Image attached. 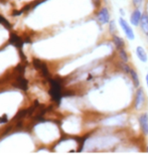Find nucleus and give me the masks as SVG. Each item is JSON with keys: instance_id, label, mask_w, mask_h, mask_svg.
I'll return each mask as SVG.
<instances>
[{"instance_id": "f257e3e1", "label": "nucleus", "mask_w": 148, "mask_h": 155, "mask_svg": "<svg viewBox=\"0 0 148 155\" xmlns=\"http://www.w3.org/2000/svg\"><path fill=\"white\" fill-rule=\"evenodd\" d=\"M51 89H49V95L51 99L58 104L61 103V100L63 98V92H61V84L58 79H51Z\"/></svg>"}, {"instance_id": "f03ea898", "label": "nucleus", "mask_w": 148, "mask_h": 155, "mask_svg": "<svg viewBox=\"0 0 148 155\" xmlns=\"http://www.w3.org/2000/svg\"><path fill=\"white\" fill-rule=\"evenodd\" d=\"M33 66H35V69H38L41 71V75L44 76V78H47V79L51 80L49 79V72H48V69L47 67V64H45L44 63H42V61L41 60H38V58H33Z\"/></svg>"}, {"instance_id": "7ed1b4c3", "label": "nucleus", "mask_w": 148, "mask_h": 155, "mask_svg": "<svg viewBox=\"0 0 148 155\" xmlns=\"http://www.w3.org/2000/svg\"><path fill=\"white\" fill-rule=\"evenodd\" d=\"M119 23H120V25H121L122 27V29L124 30V32H125V35L126 36L129 38V39H134L135 38V35H134V32H133V30H132V28L130 27V25L127 23V21H126L125 19H123V18H120L119 19Z\"/></svg>"}, {"instance_id": "20e7f679", "label": "nucleus", "mask_w": 148, "mask_h": 155, "mask_svg": "<svg viewBox=\"0 0 148 155\" xmlns=\"http://www.w3.org/2000/svg\"><path fill=\"white\" fill-rule=\"evenodd\" d=\"M98 21L100 22L101 24H105V23H108L110 20V13H109V10L107 8H102L98 13Z\"/></svg>"}, {"instance_id": "39448f33", "label": "nucleus", "mask_w": 148, "mask_h": 155, "mask_svg": "<svg viewBox=\"0 0 148 155\" xmlns=\"http://www.w3.org/2000/svg\"><path fill=\"white\" fill-rule=\"evenodd\" d=\"M144 104V93L142 89H139L136 93V97H135V103L134 107L136 110H140L141 107Z\"/></svg>"}, {"instance_id": "423d86ee", "label": "nucleus", "mask_w": 148, "mask_h": 155, "mask_svg": "<svg viewBox=\"0 0 148 155\" xmlns=\"http://www.w3.org/2000/svg\"><path fill=\"white\" fill-rule=\"evenodd\" d=\"M139 124H140V128L142 130L143 134L148 135V114H142L139 117Z\"/></svg>"}, {"instance_id": "0eeeda50", "label": "nucleus", "mask_w": 148, "mask_h": 155, "mask_svg": "<svg viewBox=\"0 0 148 155\" xmlns=\"http://www.w3.org/2000/svg\"><path fill=\"white\" fill-rule=\"evenodd\" d=\"M141 17H142V13H141V11L139 10V9H136V10H134V12L132 13L131 17H130L131 23L133 24V25L137 26L138 24L140 23Z\"/></svg>"}, {"instance_id": "6e6552de", "label": "nucleus", "mask_w": 148, "mask_h": 155, "mask_svg": "<svg viewBox=\"0 0 148 155\" xmlns=\"http://www.w3.org/2000/svg\"><path fill=\"white\" fill-rule=\"evenodd\" d=\"M140 25H141V28H142V31L148 35V14H146V13L142 14Z\"/></svg>"}, {"instance_id": "1a4fd4ad", "label": "nucleus", "mask_w": 148, "mask_h": 155, "mask_svg": "<svg viewBox=\"0 0 148 155\" xmlns=\"http://www.w3.org/2000/svg\"><path fill=\"white\" fill-rule=\"evenodd\" d=\"M136 54H137L138 58H139L141 61L146 63L147 61V54H146V51H144V48H142V46H138V48H136Z\"/></svg>"}, {"instance_id": "9d476101", "label": "nucleus", "mask_w": 148, "mask_h": 155, "mask_svg": "<svg viewBox=\"0 0 148 155\" xmlns=\"http://www.w3.org/2000/svg\"><path fill=\"white\" fill-rule=\"evenodd\" d=\"M10 42L12 43V45H14L18 48H21V45H22V40H21L20 38H18L16 35H11Z\"/></svg>"}, {"instance_id": "9b49d317", "label": "nucleus", "mask_w": 148, "mask_h": 155, "mask_svg": "<svg viewBox=\"0 0 148 155\" xmlns=\"http://www.w3.org/2000/svg\"><path fill=\"white\" fill-rule=\"evenodd\" d=\"M15 85H16V87H18V88H20L22 90H27V82L23 77H18Z\"/></svg>"}, {"instance_id": "f8f14e48", "label": "nucleus", "mask_w": 148, "mask_h": 155, "mask_svg": "<svg viewBox=\"0 0 148 155\" xmlns=\"http://www.w3.org/2000/svg\"><path fill=\"white\" fill-rule=\"evenodd\" d=\"M113 42H114V45H116V48L119 49H122L123 46H124V40L117 35L113 36Z\"/></svg>"}, {"instance_id": "ddd939ff", "label": "nucleus", "mask_w": 148, "mask_h": 155, "mask_svg": "<svg viewBox=\"0 0 148 155\" xmlns=\"http://www.w3.org/2000/svg\"><path fill=\"white\" fill-rule=\"evenodd\" d=\"M129 75L131 76V79H132V81H133L134 86H135V87H138V86H139V78H138L136 72H135L134 70H132V69H131V70H130V72H129Z\"/></svg>"}, {"instance_id": "4468645a", "label": "nucleus", "mask_w": 148, "mask_h": 155, "mask_svg": "<svg viewBox=\"0 0 148 155\" xmlns=\"http://www.w3.org/2000/svg\"><path fill=\"white\" fill-rule=\"evenodd\" d=\"M119 54H120V58H121V60L124 61V63H126V61H128V57H127V54H126V51H124V49H120L119 51Z\"/></svg>"}, {"instance_id": "2eb2a0df", "label": "nucleus", "mask_w": 148, "mask_h": 155, "mask_svg": "<svg viewBox=\"0 0 148 155\" xmlns=\"http://www.w3.org/2000/svg\"><path fill=\"white\" fill-rule=\"evenodd\" d=\"M7 122V116L3 115L1 118H0V123H6Z\"/></svg>"}, {"instance_id": "dca6fc26", "label": "nucleus", "mask_w": 148, "mask_h": 155, "mask_svg": "<svg viewBox=\"0 0 148 155\" xmlns=\"http://www.w3.org/2000/svg\"><path fill=\"white\" fill-rule=\"evenodd\" d=\"M133 3L135 6H140L141 3H142V0H133Z\"/></svg>"}, {"instance_id": "f3484780", "label": "nucleus", "mask_w": 148, "mask_h": 155, "mask_svg": "<svg viewBox=\"0 0 148 155\" xmlns=\"http://www.w3.org/2000/svg\"><path fill=\"white\" fill-rule=\"evenodd\" d=\"M114 26H115V23L112 21V22L110 23V31L111 32H114V29H116V28H114Z\"/></svg>"}, {"instance_id": "a211bd4d", "label": "nucleus", "mask_w": 148, "mask_h": 155, "mask_svg": "<svg viewBox=\"0 0 148 155\" xmlns=\"http://www.w3.org/2000/svg\"><path fill=\"white\" fill-rule=\"evenodd\" d=\"M146 83H147V86H148V74H147V76H146Z\"/></svg>"}]
</instances>
